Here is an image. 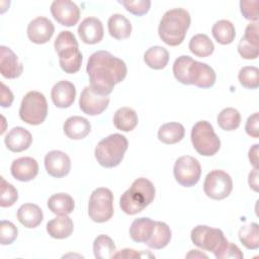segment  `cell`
<instances>
[{"instance_id": "6da1fadb", "label": "cell", "mask_w": 259, "mask_h": 259, "mask_svg": "<svg viewBox=\"0 0 259 259\" xmlns=\"http://www.w3.org/2000/svg\"><path fill=\"white\" fill-rule=\"evenodd\" d=\"M86 72L92 90L98 95L108 96L114 86L123 81L127 68L121 59L109 52L97 51L89 57Z\"/></svg>"}, {"instance_id": "7a4b0ae2", "label": "cell", "mask_w": 259, "mask_h": 259, "mask_svg": "<svg viewBox=\"0 0 259 259\" xmlns=\"http://www.w3.org/2000/svg\"><path fill=\"white\" fill-rule=\"evenodd\" d=\"M175 79L184 85H194L199 88H210L214 85L217 75L207 64L194 61L189 56L178 57L173 64Z\"/></svg>"}, {"instance_id": "3957f363", "label": "cell", "mask_w": 259, "mask_h": 259, "mask_svg": "<svg viewBox=\"0 0 259 259\" xmlns=\"http://www.w3.org/2000/svg\"><path fill=\"white\" fill-rule=\"evenodd\" d=\"M191 17L183 8H173L166 11L158 27L160 38L168 46L176 47L182 44L190 26Z\"/></svg>"}, {"instance_id": "277c9868", "label": "cell", "mask_w": 259, "mask_h": 259, "mask_svg": "<svg viewBox=\"0 0 259 259\" xmlns=\"http://www.w3.org/2000/svg\"><path fill=\"white\" fill-rule=\"evenodd\" d=\"M155 186L147 178L136 179L119 198L121 210L130 215L143 211L155 198Z\"/></svg>"}, {"instance_id": "5b68a950", "label": "cell", "mask_w": 259, "mask_h": 259, "mask_svg": "<svg viewBox=\"0 0 259 259\" xmlns=\"http://www.w3.org/2000/svg\"><path fill=\"white\" fill-rule=\"evenodd\" d=\"M54 46L62 70L68 74L77 73L81 68L83 56L79 51L75 35L69 30H62L58 34Z\"/></svg>"}, {"instance_id": "8992f818", "label": "cell", "mask_w": 259, "mask_h": 259, "mask_svg": "<svg viewBox=\"0 0 259 259\" xmlns=\"http://www.w3.org/2000/svg\"><path fill=\"white\" fill-rule=\"evenodd\" d=\"M127 140L120 134H112L102 139L94 151L95 159L104 168H113L120 164L127 150Z\"/></svg>"}, {"instance_id": "52a82bcc", "label": "cell", "mask_w": 259, "mask_h": 259, "mask_svg": "<svg viewBox=\"0 0 259 259\" xmlns=\"http://www.w3.org/2000/svg\"><path fill=\"white\" fill-rule=\"evenodd\" d=\"M191 143L201 156H213L221 148V140L206 120L197 121L191 130Z\"/></svg>"}, {"instance_id": "ba28073f", "label": "cell", "mask_w": 259, "mask_h": 259, "mask_svg": "<svg viewBox=\"0 0 259 259\" xmlns=\"http://www.w3.org/2000/svg\"><path fill=\"white\" fill-rule=\"evenodd\" d=\"M48 115V102L45 95L38 91L27 92L21 100L20 118L31 125L42 123Z\"/></svg>"}, {"instance_id": "9c48e42d", "label": "cell", "mask_w": 259, "mask_h": 259, "mask_svg": "<svg viewBox=\"0 0 259 259\" xmlns=\"http://www.w3.org/2000/svg\"><path fill=\"white\" fill-rule=\"evenodd\" d=\"M113 194L106 187L94 189L88 203V214L95 223H105L113 215Z\"/></svg>"}, {"instance_id": "30bf717a", "label": "cell", "mask_w": 259, "mask_h": 259, "mask_svg": "<svg viewBox=\"0 0 259 259\" xmlns=\"http://www.w3.org/2000/svg\"><path fill=\"white\" fill-rule=\"evenodd\" d=\"M233 190L232 177L223 170H212L205 176L203 191L207 197L222 200L228 197Z\"/></svg>"}, {"instance_id": "8fae6325", "label": "cell", "mask_w": 259, "mask_h": 259, "mask_svg": "<svg viewBox=\"0 0 259 259\" xmlns=\"http://www.w3.org/2000/svg\"><path fill=\"white\" fill-rule=\"evenodd\" d=\"M190 238L195 246L213 254L227 240L222 230L206 225H198L194 227L190 233Z\"/></svg>"}, {"instance_id": "7c38bea8", "label": "cell", "mask_w": 259, "mask_h": 259, "mask_svg": "<svg viewBox=\"0 0 259 259\" xmlns=\"http://www.w3.org/2000/svg\"><path fill=\"white\" fill-rule=\"evenodd\" d=\"M173 173L175 180L184 187L194 186L200 178L201 166L197 159L192 156H181L174 164Z\"/></svg>"}, {"instance_id": "4fadbf2b", "label": "cell", "mask_w": 259, "mask_h": 259, "mask_svg": "<svg viewBox=\"0 0 259 259\" xmlns=\"http://www.w3.org/2000/svg\"><path fill=\"white\" fill-rule=\"evenodd\" d=\"M53 17L64 26H74L80 18V8L70 0H55L51 4Z\"/></svg>"}, {"instance_id": "5bb4252c", "label": "cell", "mask_w": 259, "mask_h": 259, "mask_svg": "<svg viewBox=\"0 0 259 259\" xmlns=\"http://www.w3.org/2000/svg\"><path fill=\"white\" fill-rule=\"evenodd\" d=\"M109 104V97L96 94L90 86L84 87L79 98L80 109L88 115L101 114Z\"/></svg>"}, {"instance_id": "9a60e30c", "label": "cell", "mask_w": 259, "mask_h": 259, "mask_svg": "<svg viewBox=\"0 0 259 259\" xmlns=\"http://www.w3.org/2000/svg\"><path fill=\"white\" fill-rule=\"evenodd\" d=\"M45 167L48 174L52 177L62 178L69 174L71 170V160L66 153L53 150L45 156Z\"/></svg>"}, {"instance_id": "2e32d148", "label": "cell", "mask_w": 259, "mask_h": 259, "mask_svg": "<svg viewBox=\"0 0 259 259\" xmlns=\"http://www.w3.org/2000/svg\"><path fill=\"white\" fill-rule=\"evenodd\" d=\"M55 32L53 22L44 16L32 19L27 25V36L30 41L36 45L48 42Z\"/></svg>"}, {"instance_id": "e0dca14e", "label": "cell", "mask_w": 259, "mask_h": 259, "mask_svg": "<svg viewBox=\"0 0 259 259\" xmlns=\"http://www.w3.org/2000/svg\"><path fill=\"white\" fill-rule=\"evenodd\" d=\"M23 72L22 63L16 54L5 46L0 47V73L4 78L15 79Z\"/></svg>"}, {"instance_id": "ac0fdd59", "label": "cell", "mask_w": 259, "mask_h": 259, "mask_svg": "<svg viewBox=\"0 0 259 259\" xmlns=\"http://www.w3.org/2000/svg\"><path fill=\"white\" fill-rule=\"evenodd\" d=\"M78 33L83 42L87 45L98 44L103 38V24L97 17H86L79 24Z\"/></svg>"}, {"instance_id": "d6986e66", "label": "cell", "mask_w": 259, "mask_h": 259, "mask_svg": "<svg viewBox=\"0 0 259 259\" xmlns=\"http://www.w3.org/2000/svg\"><path fill=\"white\" fill-rule=\"evenodd\" d=\"M51 97L53 103L59 108L70 107L76 97L75 85L67 80H62L57 82L51 91Z\"/></svg>"}, {"instance_id": "ffe728a7", "label": "cell", "mask_w": 259, "mask_h": 259, "mask_svg": "<svg viewBox=\"0 0 259 259\" xmlns=\"http://www.w3.org/2000/svg\"><path fill=\"white\" fill-rule=\"evenodd\" d=\"M11 175L18 181L27 182L36 177L38 164L31 157H21L15 159L10 167Z\"/></svg>"}, {"instance_id": "44dd1931", "label": "cell", "mask_w": 259, "mask_h": 259, "mask_svg": "<svg viewBox=\"0 0 259 259\" xmlns=\"http://www.w3.org/2000/svg\"><path fill=\"white\" fill-rule=\"evenodd\" d=\"M4 143L7 149L14 153L27 150L32 143L31 134L22 126H15L5 136Z\"/></svg>"}, {"instance_id": "7402d4cb", "label": "cell", "mask_w": 259, "mask_h": 259, "mask_svg": "<svg viewBox=\"0 0 259 259\" xmlns=\"http://www.w3.org/2000/svg\"><path fill=\"white\" fill-rule=\"evenodd\" d=\"M65 135L71 140H82L86 138L91 131V123L83 116L74 115L66 119L63 125Z\"/></svg>"}, {"instance_id": "603a6c76", "label": "cell", "mask_w": 259, "mask_h": 259, "mask_svg": "<svg viewBox=\"0 0 259 259\" xmlns=\"http://www.w3.org/2000/svg\"><path fill=\"white\" fill-rule=\"evenodd\" d=\"M17 220L25 228L33 229L41 224L44 213L38 205L34 203H24L17 210Z\"/></svg>"}, {"instance_id": "cb8c5ba5", "label": "cell", "mask_w": 259, "mask_h": 259, "mask_svg": "<svg viewBox=\"0 0 259 259\" xmlns=\"http://www.w3.org/2000/svg\"><path fill=\"white\" fill-rule=\"evenodd\" d=\"M156 222L149 218L136 219L130 228V235L133 241L137 243H147L151 238Z\"/></svg>"}, {"instance_id": "d4e9b609", "label": "cell", "mask_w": 259, "mask_h": 259, "mask_svg": "<svg viewBox=\"0 0 259 259\" xmlns=\"http://www.w3.org/2000/svg\"><path fill=\"white\" fill-rule=\"evenodd\" d=\"M73 230V221L68 215H59L47 224V232L54 239H66L72 235Z\"/></svg>"}, {"instance_id": "484cf974", "label": "cell", "mask_w": 259, "mask_h": 259, "mask_svg": "<svg viewBox=\"0 0 259 259\" xmlns=\"http://www.w3.org/2000/svg\"><path fill=\"white\" fill-rule=\"evenodd\" d=\"M107 27L109 34L115 39H124L130 37L132 33V23L122 14H112L108 21Z\"/></svg>"}, {"instance_id": "4316f807", "label": "cell", "mask_w": 259, "mask_h": 259, "mask_svg": "<svg viewBox=\"0 0 259 259\" xmlns=\"http://www.w3.org/2000/svg\"><path fill=\"white\" fill-rule=\"evenodd\" d=\"M49 209L58 215H68L75 208L73 197L68 193H56L48 199Z\"/></svg>"}, {"instance_id": "83f0119b", "label": "cell", "mask_w": 259, "mask_h": 259, "mask_svg": "<svg viewBox=\"0 0 259 259\" xmlns=\"http://www.w3.org/2000/svg\"><path fill=\"white\" fill-rule=\"evenodd\" d=\"M138 121V114L131 107H120L113 115V124L121 132L133 131L137 126Z\"/></svg>"}, {"instance_id": "f1b7e54d", "label": "cell", "mask_w": 259, "mask_h": 259, "mask_svg": "<svg viewBox=\"0 0 259 259\" xmlns=\"http://www.w3.org/2000/svg\"><path fill=\"white\" fill-rule=\"evenodd\" d=\"M185 135L184 126L179 122H167L160 126L158 139L164 144L173 145L180 142Z\"/></svg>"}, {"instance_id": "f546056e", "label": "cell", "mask_w": 259, "mask_h": 259, "mask_svg": "<svg viewBox=\"0 0 259 259\" xmlns=\"http://www.w3.org/2000/svg\"><path fill=\"white\" fill-rule=\"evenodd\" d=\"M146 65L154 70L164 69L169 62V52L160 46H154L148 49L144 54Z\"/></svg>"}, {"instance_id": "4dcf8cb0", "label": "cell", "mask_w": 259, "mask_h": 259, "mask_svg": "<svg viewBox=\"0 0 259 259\" xmlns=\"http://www.w3.org/2000/svg\"><path fill=\"white\" fill-rule=\"evenodd\" d=\"M171 236L172 234L169 226L164 222L158 221L156 222L155 229L151 238L146 244L148 247L152 249H156V250L163 249L170 243Z\"/></svg>"}, {"instance_id": "1f68e13d", "label": "cell", "mask_w": 259, "mask_h": 259, "mask_svg": "<svg viewBox=\"0 0 259 259\" xmlns=\"http://www.w3.org/2000/svg\"><path fill=\"white\" fill-rule=\"evenodd\" d=\"M213 38L221 45H230L236 37V29L234 24L227 19L217 21L211 28Z\"/></svg>"}, {"instance_id": "d6a6232c", "label": "cell", "mask_w": 259, "mask_h": 259, "mask_svg": "<svg viewBox=\"0 0 259 259\" xmlns=\"http://www.w3.org/2000/svg\"><path fill=\"white\" fill-rule=\"evenodd\" d=\"M188 48L190 52L199 58H205L210 56L214 51L213 42L204 33H198L191 37Z\"/></svg>"}, {"instance_id": "836d02e7", "label": "cell", "mask_w": 259, "mask_h": 259, "mask_svg": "<svg viewBox=\"0 0 259 259\" xmlns=\"http://www.w3.org/2000/svg\"><path fill=\"white\" fill-rule=\"evenodd\" d=\"M240 242L249 250L259 248V225L250 223L240 228L238 232Z\"/></svg>"}, {"instance_id": "e575fe53", "label": "cell", "mask_w": 259, "mask_h": 259, "mask_svg": "<svg viewBox=\"0 0 259 259\" xmlns=\"http://www.w3.org/2000/svg\"><path fill=\"white\" fill-rule=\"evenodd\" d=\"M116 251L113 240L107 235H99L93 242V253L96 259H110Z\"/></svg>"}, {"instance_id": "d590c367", "label": "cell", "mask_w": 259, "mask_h": 259, "mask_svg": "<svg viewBox=\"0 0 259 259\" xmlns=\"http://www.w3.org/2000/svg\"><path fill=\"white\" fill-rule=\"evenodd\" d=\"M218 124L219 126L227 132H232L237 130L241 123V114L240 112L233 107L224 108L218 115Z\"/></svg>"}, {"instance_id": "8d00e7d4", "label": "cell", "mask_w": 259, "mask_h": 259, "mask_svg": "<svg viewBox=\"0 0 259 259\" xmlns=\"http://www.w3.org/2000/svg\"><path fill=\"white\" fill-rule=\"evenodd\" d=\"M240 84L247 89H256L259 86V69L255 66H245L238 74Z\"/></svg>"}, {"instance_id": "74e56055", "label": "cell", "mask_w": 259, "mask_h": 259, "mask_svg": "<svg viewBox=\"0 0 259 259\" xmlns=\"http://www.w3.org/2000/svg\"><path fill=\"white\" fill-rule=\"evenodd\" d=\"M18 199L17 189L10 183H8L3 177H1V195L0 206L9 207L12 206Z\"/></svg>"}, {"instance_id": "f35d334b", "label": "cell", "mask_w": 259, "mask_h": 259, "mask_svg": "<svg viewBox=\"0 0 259 259\" xmlns=\"http://www.w3.org/2000/svg\"><path fill=\"white\" fill-rule=\"evenodd\" d=\"M118 3H120L126 11L137 16L146 14L151 7L150 0H119Z\"/></svg>"}, {"instance_id": "ab89813d", "label": "cell", "mask_w": 259, "mask_h": 259, "mask_svg": "<svg viewBox=\"0 0 259 259\" xmlns=\"http://www.w3.org/2000/svg\"><path fill=\"white\" fill-rule=\"evenodd\" d=\"M217 259H243L244 254L241 249L235 245L234 243L226 240V242L222 245V247L213 254Z\"/></svg>"}, {"instance_id": "60d3db41", "label": "cell", "mask_w": 259, "mask_h": 259, "mask_svg": "<svg viewBox=\"0 0 259 259\" xmlns=\"http://www.w3.org/2000/svg\"><path fill=\"white\" fill-rule=\"evenodd\" d=\"M18 235L17 227L9 221H1L0 224V243L1 245L12 244Z\"/></svg>"}, {"instance_id": "b9f144b4", "label": "cell", "mask_w": 259, "mask_h": 259, "mask_svg": "<svg viewBox=\"0 0 259 259\" xmlns=\"http://www.w3.org/2000/svg\"><path fill=\"white\" fill-rule=\"evenodd\" d=\"M259 1L258 0H241L240 10L244 18L253 21H258L259 18Z\"/></svg>"}, {"instance_id": "7bdbcfd3", "label": "cell", "mask_w": 259, "mask_h": 259, "mask_svg": "<svg viewBox=\"0 0 259 259\" xmlns=\"http://www.w3.org/2000/svg\"><path fill=\"white\" fill-rule=\"evenodd\" d=\"M238 53L243 59L255 60L259 56V47L248 42L243 36L238 44Z\"/></svg>"}, {"instance_id": "ee69618b", "label": "cell", "mask_w": 259, "mask_h": 259, "mask_svg": "<svg viewBox=\"0 0 259 259\" xmlns=\"http://www.w3.org/2000/svg\"><path fill=\"white\" fill-rule=\"evenodd\" d=\"M248 42L259 47V28H258V21L250 22L246 28L245 33L243 36Z\"/></svg>"}, {"instance_id": "f6af8a7d", "label": "cell", "mask_w": 259, "mask_h": 259, "mask_svg": "<svg viewBox=\"0 0 259 259\" xmlns=\"http://www.w3.org/2000/svg\"><path fill=\"white\" fill-rule=\"evenodd\" d=\"M245 131L247 135L252 138L257 139L259 137V113L258 112H254L248 117L245 125Z\"/></svg>"}, {"instance_id": "bcb514c9", "label": "cell", "mask_w": 259, "mask_h": 259, "mask_svg": "<svg viewBox=\"0 0 259 259\" xmlns=\"http://www.w3.org/2000/svg\"><path fill=\"white\" fill-rule=\"evenodd\" d=\"M0 96H1L0 103H1L2 107L11 106L14 97H13L11 90L4 83H1V95Z\"/></svg>"}, {"instance_id": "7dc6e473", "label": "cell", "mask_w": 259, "mask_h": 259, "mask_svg": "<svg viewBox=\"0 0 259 259\" xmlns=\"http://www.w3.org/2000/svg\"><path fill=\"white\" fill-rule=\"evenodd\" d=\"M140 257H142V255L139 252H137L136 250L125 248V249H122V250L118 251L117 253H114L112 258H125V259H128V258H140Z\"/></svg>"}, {"instance_id": "c3c4849f", "label": "cell", "mask_w": 259, "mask_h": 259, "mask_svg": "<svg viewBox=\"0 0 259 259\" xmlns=\"http://www.w3.org/2000/svg\"><path fill=\"white\" fill-rule=\"evenodd\" d=\"M248 183L250 188H252L254 191H258V169L254 168L250 173L248 177Z\"/></svg>"}, {"instance_id": "681fc988", "label": "cell", "mask_w": 259, "mask_h": 259, "mask_svg": "<svg viewBox=\"0 0 259 259\" xmlns=\"http://www.w3.org/2000/svg\"><path fill=\"white\" fill-rule=\"evenodd\" d=\"M258 144L253 145V147L250 148L249 153H248V157L250 160V163L253 165L254 168L258 169Z\"/></svg>"}, {"instance_id": "f907efd6", "label": "cell", "mask_w": 259, "mask_h": 259, "mask_svg": "<svg viewBox=\"0 0 259 259\" xmlns=\"http://www.w3.org/2000/svg\"><path fill=\"white\" fill-rule=\"evenodd\" d=\"M186 258H207V256L198 250H190L186 255Z\"/></svg>"}]
</instances>
